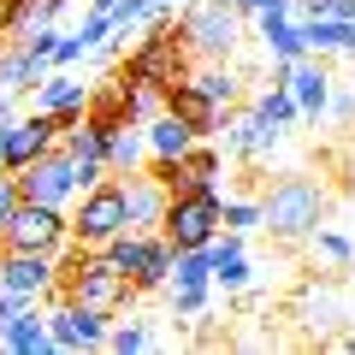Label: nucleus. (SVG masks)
Returning <instances> with one entry per match:
<instances>
[{
	"mask_svg": "<svg viewBox=\"0 0 355 355\" xmlns=\"http://www.w3.org/2000/svg\"><path fill=\"white\" fill-rule=\"evenodd\" d=\"M178 30H184V48H190L196 60H231L243 12H231L225 0H190V6L178 12Z\"/></svg>",
	"mask_w": 355,
	"mask_h": 355,
	"instance_id": "39448f33",
	"label": "nucleus"
},
{
	"mask_svg": "<svg viewBox=\"0 0 355 355\" xmlns=\"http://www.w3.org/2000/svg\"><path fill=\"white\" fill-rule=\"evenodd\" d=\"M272 83H284L296 95V107H302V119H320L331 107V77H326V65H314L302 53V60H291V65H279V77Z\"/></svg>",
	"mask_w": 355,
	"mask_h": 355,
	"instance_id": "dca6fc26",
	"label": "nucleus"
},
{
	"mask_svg": "<svg viewBox=\"0 0 355 355\" xmlns=\"http://www.w3.org/2000/svg\"><path fill=\"white\" fill-rule=\"evenodd\" d=\"M172 284H214V261H207V249H178L172 254Z\"/></svg>",
	"mask_w": 355,
	"mask_h": 355,
	"instance_id": "393cba45",
	"label": "nucleus"
},
{
	"mask_svg": "<svg viewBox=\"0 0 355 355\" xmlns=\"http://www.w3.org/2000/svg\"><path fill=\"white\" fill-rule=\"evenodd\" d=\"M219 184L214 190H190V196H172L166 202V219H160V237L172 243V249H207L219 231Z\"/></svg>",
	"mask_w": 355,
	"mask_h": 355,
	"instance_id": "6e6552de",
	"label": "nucleus"
},
{
	"mask_svg": "<svg viewBox=\"0 0 355 355\" xmlns=\"http://www.w3.org/2000/svg\"><path fill=\"white\" fill-rule=\"evenodd\" d=\"M119 231H130L125 184H119V172H107L101 184H89V190L77 196V207H71V243H83V249H107Z\"/></svg>",
	"mask_w": 355,
	"mask_h": 355,
	"instance_id": "20e7f679",
	"label": "nucleus"
},
{
	"mask_svg": "<svg viewBox=\"0 0 355 355\" xmlns=\"http://www.w3.org/2000/svg\"><path fill=\"white\" fill-rule=\"evenodd\" d=\"M291 314L302 320L308 331H320V338L343 326V302H338V291H320V284H302V296L291 302Z\"/></svg>",
	"mask_w": 355,
	"mask_h": 355,
	"instance_id": "6ab92c4d",
	"label": "nucleus"
},
{
	"mask_svg": "<svg viewBox=\"0 0 355 355\" xmlns=\"http://www.w3.org/2000/svg\"><path fill=\"white\" fill-rule=\"evenodd\" d=\"M48 296H71V302L95 308V314H125L137 302V284L130 272L113 261L107 249H83V243H65L60 249V266H53V291Z\"/></svg>",
	"mask_w": 355,
	"mask_h": 355,
	"instance_id": "f257e3e1",
	"label": "nucleus"
},
{
	"mask_svg": "<svg viewBox=\"0 0 355 355\" xmlns=\"http://www.w3.org/2000/svg\"><path fill=\"white\" fill-rule=\"evenodd\" d=\"M89 6H113V0H89Z\"/></svg>",
	"mask_w": 355,
	"mask_h": 355,
	"instance_id": "e433bc0d",
	"label": "nucleus"
},
{
	"mask_svg": "<svg viewBox=\"0 0 355 355\" xmlns=\"http://www.w3.org/2000/svg\"><path fill=\"white\" fill-rule=\"evenodd\" d=\"M219 137H225V154H237V160H261V154L279 142V125H272L261 107H237V113H225Z\"/></svg>",
	"mask_w": 355,
	"mask_h": 355,
	"instance_id": "ddd939ff",
	"label": "nucleus"
},
{
	"mask_svg": "<svg viewBox=\"0 0 355 355\" xmlns=\"http://www.w3.org/2000/svg\"><path fill=\"white\" fill-rule=\"evenodd\" d=\"M166 113H178L184 125L196 130V137H219V125H225V113L231 107H219L214 95H207L196 77H184V83H172L166 89Z\"/></svg>",
	"mask_w": 355,
	"mask_h": 355,
	"instance_id": "4468645a",
	"label": "nucleus"
},
{
	"mask_svg": "<svg viewBox=\"0 0 355 355\" xmlns=\"http://www.w3.org/2000/svg\"><path fill=\"white\" fill-rule=\"evenodd\" d=\"M254 107H261V113L272 119V125H279V130L302 119V107H296V95H291V89H284V83H272V89H266V95H261V101H254Z\"/></svg>",
	"mask_w": 355,
	"mask_h": 355,
	"instance_id": "bb28decb",
	"label": "nucleus"
},
{
	"mask_svg": "<svg viewBox=\"0 0 355 355\" xmlns=\"http://www.w3.org/2000/svg\"><path fill=\"white\" fill-rule=\"evenodd\" d=\"M190 77L207 89V95H214L219 107H237V77L225 71V60H202V71H190Z\"/></svg>",
	"mask_w": 355,
	"mask_h": 355,
	"instance_id": "b1692460",
	"label": "nucleus"
},
{
	"mask_svg": "<svg viewBox=\"0 0 355 355\" xmlns=\"http://www.w3.org/2000/svg\"><path fill=\"white\" fill-rule=\"evenodd\" d=\"M249 261H243V254H225V261H214V284L219 291H249Z\"/></svg>",
	"mask_w": 355,
	"mask_h": 355,
	"instance_id": "c756f323",
	"label": "nucleus"
},
{
	"mask_svg": "<svg viewBox=\"0 0 355 355\" xmlns=\"http://www.w3.org/2000/svg\"><path fill=\"white\" fill-rule=\"evenodd\" d=\"M331 113H338V119H355V89H349V95H338V101H331Z\"/></svg>",
	"mask_w": 355,
	"mask_h": 355,
	"instance_id": "72a5a7b5",
	"label": "nucleus"
},
{
	"mask_svg": "<svg viewBox=\"0 0 355 355\" xmlns=\"http://www.w3.org/2000/svg\"><path fill=\"white\" fill-rule=\"evenodd\" d=\"M83 119L89 125H101V130H119V125H130V83L125 77H107V83H89V101H83Z\"/></svg>",
	"mask_w": 355,
	"mask_h": 355,
	"instance_id": "f3484780",
	"label": "nucleus"
},
{
	"mask_svg": "<svg viewBox=\"0 0 355 355\" xmlns=\"http://www.w3.org/2000/svg\"><path fill=\"white\" fill-rule=\"evenodd\" d=\"M142 137H148V154H178V160H184V154H190V142H196V130L184 125V119L178 113H154L148 125H142Z\"/></svg>",
	"mask_w": 355,
	"mask_h": 355,
	"instance_id": "4be33fe9",
	"label": "nucleus"
},
{
	"mask_svg": "<svg viewBox=\"0 0 355 355\" xmlns=\"http://www.w3.org/2000/svg\"><path fill=\"white\" fill-rule=\"evenodd\" d=\"M107 254H113V261L130 272L137 296L166 291V284H172V254H178V249L160 237V231H119V237L107 243Z\"/></svg>",
	"mask_w": 355,
	"mask_h": 355,
	"instance_id": "423d86ee",
	"label": "nucleus"
},
{
	"mask_svg": "<svg viewBox=\"0 0 355 355\" xmlns=\"http://www.w3.org/2000/svg\"><path fill=\"white\" fill-rule=\"evenodd\" d=\"M60 137H65V119H60V113H30V119H18V125H6V142H0V172L18 178L36 154H48Z\"/></svg>",
	"mask_w": 355,
	"mask_h": 355,
	"instance_id": "9d476101",
	"label": "nucleus"
},
{
	"mask_svg": "<svg viewBox=\"0 0 355 355\" xmlns=\"http://www.w3.org/2000/svg\"><path fill=\"white\" fill-rule=\"evenodd\" d=\"M53 266H60V254H36V249H0V291L48 296V291H53Z\"/></svg>",
	"mask_w": 355,
	"mask_h": 355,
	"instance_id": "2eb2a0df",
	"label": "nucleus"
},
{
	"mask_svg": "<svg viewBox=\"0 0 355 355\" xmlns=\"http://www.w3.org/2000/svg\"><path fill=\"white\" fill-rule=\"evenodd\" d=\"M0 142H6V125H0Z\"/></svg>",
	"mask_w": 355,
	"mask_h": 355,
	"instance_id": "58836bf2",
	"label": "nucleus"
},
{
	"mask_svg": "<svg viewBox=\"0 0 355 355\" xmlns=\"http://www.w3.org/2000/svg\"><path fill=\"white\" fill-rule=\"evenodd\" d=\"M119 184H125V214H130V231H160L172 190H166L160 178L148 172V166H137V172H119Z\"/></svg>",
	"mask_w": 355,
	"mask_h": 355,
	"instance_id": "f8f14e48",
	"label": "nucleus"
},
{
	"mask_svg": "<svg viewBox=\"0 0 355 355\" xmlns=\"http://www.w3.org/2000/svg\"><path fill=\"white\" fill-rule=\"evenodd\" d=\"M18 202H24V190H18V178H0V225L18 214Z\"/></svg>",
	"mask_w": 355,
	"mask_h": 355,
	"instance_id": "473e14b6",
	"label": "nucleus"
},
{
	"mask_svg": "<svg viewBox=\"0 0 355 355\" xmlns=\"http://www.w3.org/2000/svg\"><path fill=\"white\" fill-rule=\"evenodd\" d=\"M113 71L125 77L130 89H160V95H166L172 83H184V77L196 71V53L184 48V30H178V18L160 6V12L142 24V42L113 65Z\"/></svg>",
	"mask_w": 355,
	"mask_h": 355,
	"instance_id": "f03ea898",
	"label": "nucleus"
},
{
	"mask_svg": "<svg viewBox=\"0 0 355 355\" xmlns=\"http://www.w3.org/2000/svg\"><path fill=\"white\" fill-rule=\"evenodd\" d=\"M219 231H261V202H243V196H231V202H219Z\"/></svg>",
	"mask_w": 355,
	"mask_h": 355,
	"instance_id": "a878e982",
	"label": "nucleus"
},
{
	"mask_svg": "<svg viewBox=\"0 0 355 355\" xmlns=\"http://www.w3.org/2000/svg\"><path fill=\"white\" fill-rule=\"evenodd\" d=\"M0 125H12V95H0Z\"/></svg>",
	"mask_w": 355,
	"mask_h": 355,
	"instance_id": "c9c22d12",
	"label": "nucleus"
},
{
	"mask_svg": "<svg viewBox=\"0 0 355 355\" xmlns=\"http://www.w3.org/2000/svg\"><path fill=\"white\" fill-rule=\"evenodd\" d=\"M166 291H172V320H202L214 284H166Z\"/></svg>",
	"mask_w": 355,
	"mask_h": 355,
	"instance_id": "cd10ccee",
	"label": "nucleus"
},
{
	"mask_svg": "<svg viewBox=\"0 0 355 355\" xmlns=\"http://www.w3.org/2000/svg\"><path fill=\"white\" fill-rule=\"evenodd\" d=\"M71 243V214L53 202H18V214L0 225V249H36V254H60Z\"/></svg>",
	"mask_w": 355,
	"mask_h": 355,
	"instance_id": "0eeeda50",
	"label": "nucleus"
},
{
	"mask_svg": "<svg viewBox=\"0 0 355 355\" xmlns=\"http://www.w3.org/2000/svg\"><path fill=\"white\" fill-rule=\"evenodd\" d=\"M77 36H83V48H101V42L113 36V12H107V6H95V12L83 18V30H77Z\"/></svg>",
	"mask_w": 355,
	"mask_h": 355,
	"instance_id": "2f4dec72",
	"label": "nucleus"
},
{
	"mask_svg": "<svg viewBox=\"0 0 355 355\" xmlns=\"http://www.w3.org/2000/svg\"><path fill=\"white\" fill-rule=\"evenodd\" d=\"M48 338L53 349H107V314L71 296H48Z\"/></svg>",
	"mask_w": 355,
	"mask_h": 355,
	"instance_id": "9b49d317",
	"label": "nucleus"
},
{
	"mask_svg": "<svg viewBox=\"0 0 355 355\" xmlns=\"http://www.w3.org/2000/svg\"><path fill=\"white\" fill-rule=\"evenodd\" d=\"M83 101H89V83L71 71H48L36 83V113H83Z\"/></svg>",
	"mask_w": 355,
	"mask_h": 355,
	"instance_id": "aec40b11",
	"label": "nucleus"
},
{
	"mask_svg": "<svg viewBox=\"0 0 355 355\" xmlns=\"http://www.w3.org/2000/svg\"><path fill=\"white\" fill-rule=\"evenodd\" d=\"M314 254H320L326 266H338V272H349V266H355L349 237H338V231H314Z\"/></svg>",
	"mask_w": 355,
	"mask_h": 355,
	"instance_id": "c85d7f7f",
	"label": "nucleus"
},
{
	"mask_svg": "<svg viewBox=\"0 0 355 355\" xmlns=\"http://www.w3.org/2000/svg\"><path fill=\"white\" fill-rule=\"evenodd\" d=\"M18 190H24V202H53V207L77 202V196H83V178H77V154L65 148V142H53L48 154H36V160L18 172Z\"/></svg>",
	"mask_w": 355,
	"mask_h": 355,
	"instance_id": "1a4fd4ad",
	"label": "nucleus"
},
{
	"mask_svg": "<svg viewBox=\"0 0 355 355\" xmlns=\"http://www.w3.org/2000/svg\"><path fill=\"white\" fill-rule=\"evenodd\" d=\"M0 349H12V355H42V349H53L48 314H42V308H24L18 320H6V326H0Z\"/></svg>",
	"mask_w": 355,
	"mask_h": 355,
	"instance_id": "412c9836",
	"label": "nucleus"
},
{
	"mask_svg": "<svg viewBox=\"0 0 355 355\" xmlns=\"http://www.w3.org/2000/svg\"><path fill=\"white\" fill-rule=\"evenodd\" d=\"M154 6H172V0H154Z\"/></svg>",
	"mask_w": 355,
	"mask_h": 355,
	"instance_id": "4c0bfd02",
	"label": "nucleus"
},
{
	"mask_svg": "<svg viewBox=\"0 0 355 355\" xmlns=\"http://www.w3.org/2000/svg\"><path fill=\"white\" fill-rule=\"evenodd\" d=\"M326 214H331V196H326V184L308 178V172L279 178V184L261 196V231H266L272 243H302V237H314V231L326 225Z\"/></svg>",
	"mask_w": 355,
	"mask_h": 355,
	"instance_id": "7ed1b4c3",
	"label": "nucleus"
},
{
	"mask_svg": "<svg viewBox=\"0 0 355 355\" xmlns=\"http://www.w3.org/2000/svg\"><path fill=\"white\" fill-rule=\"evenodd\" d=\"M148 326H107V349H119V355H137V349H148Z\"/></svg>",
	"mask_w": 355,
	"mask_h": 355,
	"instance_id": "7c9ffc66",
	"label": "nucleus"
},
{
	"mask_svg": "<svg viewBox=\"0 0 355 355\" xmlns=\"http://www.w3.org/2000/svg\"><path fill=\"white\" fill-rule=\"evenodd\" d=\"M142 160H148V137H142L137 119L119 125V130H107V172H137Z\"/></svg>",
	"mask_w": 355,
	"mask_h": 355,
	"instance_id": "5701e85b",
	"label": "nucleus"
},
{
	"mask_svg": "<svg viewBox=\"0 0 355 355\" xmlns=\"http://www.w3.org/2000/svg\"><path fill=\"white\" fill-rule=\"evenodd\" d=\"M225 6H231V12H261L266 0H225Z\"/></svg>",
	"mask_w": 355,
	"mask_h": 355,
	"instance_id": "f704fd0d",
	"label": "nucleus"
},
{
	"mask_svg": "<svg viewBox=\"0 0 355 355\" xmlns=\"http://www.w3.org/2000/svg\"><path fill=\"white\" fill-rule=\"evenodd\" d=\"M42 77H48V60H36L24 36H6V42H0V95H18V89L42 83Z\"/></svg>",
	"mask_w": 355,
	"mask_h": 355,
	"instance_id": "a211bd4d",
	"label": "nucleus"
}]
</instances>
